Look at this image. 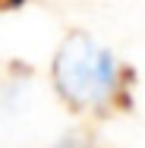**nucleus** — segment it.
I'll use <instances>...</instances> for the list:
<instances>
[{"mask_svg": "<svg viewBox=\"0 0 145 148\" xmlns=\"http://www.w3.org/2000/svg\"><path fill=\"white\" fill-rule=\"evenodd\" d=\"M54 85L73 110L111 101L117 85L114 57L98 47L85 32H69L54 57Z\"/></svg>", "mask_w": 145, "mask_h": 148, "instance_id": "1", "label": "nucleus"}, {"mask_svg": "<svg viewBox=\"0 0 145 148\" xmlns=\"http://www.w3.org/2000/svg\"><path fill=\"white\" fill-rule=\"evenodd\" d=\"M19 6H25V0H0V13H13Z\"/></svg>", "mask_w": 145, "mask_h": 148, "instance_id": "2", "label": "nucleus"}]
</instances>
